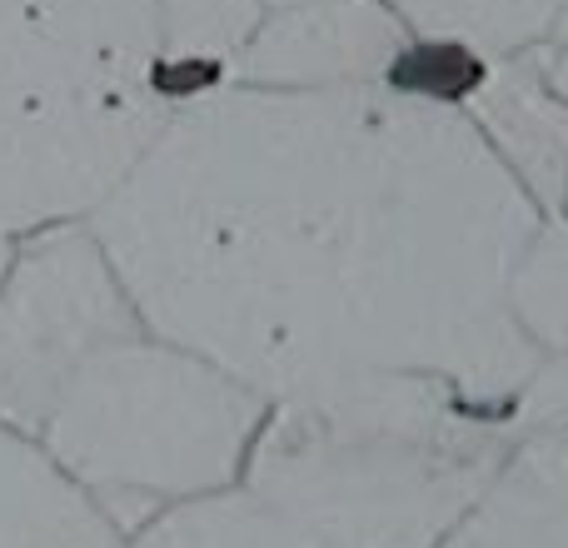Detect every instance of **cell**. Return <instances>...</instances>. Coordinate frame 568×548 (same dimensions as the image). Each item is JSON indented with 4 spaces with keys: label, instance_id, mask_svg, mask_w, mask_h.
<instances>
[{
    "label": "cell",
    "instance_id": "12",
    "mask_svg": "<svg viewBox=\"0 0 568 548\" xmlns=\"http://www.w3.org/2000/svg\"><path fill=\"white\" fill-rule=\"evenodd\" d=\"M414 40L464 55H529L549 40L559 0H379Z\"/></svg>",
    "mask_w": 568,
    "mask_h": 548
},
{
    "label": "cell",
    "instance_id": "7",
    "mask_svg": "<svg viewBox=\"0 0 568 548\" xmlns=\"http://www.w3.org/2000/svg\"><path fill=\"white\" fill-rule=\"evenodd\" d=\"M454 105L524 200L544 220L559 215L568 190V105L544 85L534 50L479 60Z\"/></svg>",
    "mask_w": 568,
    "mask_h": 548
},
{
    "label": "cell",
    "instance_id": "2",
    "mask_svg": "<svg viewBox=\"0 0 568 548\" xmlns=\"http://www.w3.org/2000/svg\"><path fill=\"white\" fill-rule=\"evenodd\" d=\"M519 439L514 409L414 369L265 404L240 484L324 548H444Z\"/></svg>",
    "mask_w": 568,
    "mask_h": 548
},
{
    "label": "cell",
    "instance_id": "15",
    "mask_svg": "<svg viewBox=\"0 0 568 548\" xmlns=\"http://www.w3.org/2000/svg\"><path fill=\"white\" fill-rule=\"evenodd\" d=\"M549 40H554V45H568V0H559V6H554V30H549Z\"/></svg>",
    "mask_w": 568,
    "mask_h": 548
},
{
    "label": "cell",
    "instance_id": "10",
    "mask_svg": "<svg viewBox=\"0 0 568 548\" xmlns=\"http://www.w3.org/2000/svg\"><path fill=\"white\" fill-rule=\"evenodd\" d=\"M110 519L30 434L0 424V548H115Z\"/></svg>",
    "mask_w": 568,
    "mask_h": 548
},
{
    "label": "cell",
    "instance_id": "18",
    "mask_svg": "<svg viewBox=\"0 0 568 548\" xmlns=\"http://www.w3.org/2000/svg\"><path fill=\"white\" fill-rule=\"evenodd\" d=\"M559 220H568V190H564V210H559Z\"/></svg>",
    "mask_w": 568,
    "mask_h": 548
},
{
    "label": "cell",
    "instance_id": "11",
    "mask_svg": "<svg viewBox=\"0 0 568 548\" xmlns=\"http://www.w3.org/2000/svg\"><path fill=\"white\" fill-rule=\"evenodd\" d=\"M115 548H324V544L314 534H304L275 504L250 494L245 484H225V489L155 509Z\"/></svg>",
    "mask_w": 568,
    "mask_h": 548
},
{
    "label": "cell",
    "instance_id": "14",
    "mask_svg": "<svg viewBox=\"0 0 568 548\" xmlns=\"http://www.w3.org/2000/svg\"><path fill=\"white\" fill-rule=\"evenodd\" d=\"M534 65H539L544 85H549L554 95L568 105V45H554V40H544V45L534 50Z\"/></svg>",
    "mask_w": 568,
    "mask_h": 548
},
{
    "label": "cell",
    "instance_id": "17",
    "mask_svg": "<svg viewBox=\"0 0 568 548\" xmlns=\"http://www.w3.org/2000/svg\"><path fill=\"white\" fill-rule=\"evenodd\" d=\"M265 10H280V6H300V0H260Z\"/></svg>",
    "mask_w": 568,
    "mask_h": 548
},
{
    "label": "cell",
    "instance_id": "13",
    "mask_svg": "<svg viewBox=\"0 0 568 548\" xmlns=\"http://www.w3.org/2000/svg\"><path fill=\"white\" fill-rule=\"evenodd\" d=\"M260 16V0H160L165 70L180 105L235 80L240 50L255 35Z\"/></svg>",
    "mask_w": 568,
    "mask_h": 548
},
{
    "label": "cell",
    "instance_id": "16",
    "mask_svg": "<svg viewBox=\"0 0 568 548\" xmlns=\"http://www.w3.org/2000/svg\"><path fill=\"white\" fill-rule=\"evenodd\" d=\"M10 250H16V235H6V230H0V274H6V265H10Z\"/></svg>",
    "mask_w": 568,
    "mask_h": 548
},
{
    "label": "cell",
    "instance_id": "9",
    "mask_svg": "<svg viewBox=\"0 0 568 548\" xmlns=\"http://www.w3.org/2000/svg\"><path fill=\"white\" fill-rule=\"evenodd\" d=\"M444 548H568V424L519 429Z\"/></svg>",
    "mask_w": 568,
    "mask_h": 548
},
{
    "label": "cell",
    "instance_id": "5",
    "mask_svg": "<svg viewBox=\"0 0 568 548\" xmlns=\"http://www.w3.org/2000/svg\"><path fill=\"white\" fill-rule=\"evenodd\" d=\"M145 329L85 220L16 235L0 274V424L30 434L105 344Z\"/></svg>",
    "mask_w": 568,
    "mask_h": 548
},
{
    "label": "cell",
    "instance_id": "1",
    "mask_svg": "<svg viewBox=\"0 0 568 548\" xmlns=\"http://www.w3.org/2000/svg\"><path fill=\"white\" fill-rule=\"evenodd\" d=\"M539 220L454 100L220 85L85 225L150 334L265 399L414 369L514 409L509 270Z\"/></svg>",
    "mask_w": 568,
    "mask_h": 548
},
{
    "label": "cell",
    "instance_id": "4",
    "mask_svg": "<svg viewBox=\"0 0 568 548\" xmlns=\"http://www.w3.org/2000/svg\"><path fill=\"white\" fill-rule=\"evenodd\" d=\"M265 404L205 354L135 329L65 384L36 444L125 539L165 504L240 484Z\"/></svg>",
    "mask_w": 568,
    "mask_h": 548
},
{
    "label": "cell",
    "instance_id": "6",
    "mask_svg": "<svg viewBox=\"0 0 568 548\" xmlns=\"http://www.w3.org/2000/svg\"><path fill=\"white\" fill-rule=\"evenodd\" d=\"M414 35L379 0H300L265 10L230 85L255 90H384Z\"/></svg>",
    "mask_w": 568,
    "mask_h": 548
},
{
    "label": "cell",
    "instance_id": "3",
    "mask_svg": "<svg viewBox=\"0 0 568 548\" xmlns=\"http://www.w3.org/2000/svg\"><path fill=\"white\" fill-rule=\"evenodd\" d=\"M175 110L160 0H0V230L90 220Z\"/></svg>",
    "mask_w": 568,
    "mask_h": 548
},
{
    "label": "cell",
    "instance_id": "8",
    "mask_svg": "<svg viewBox=\"0 0 568 548\" xmlns=\"http://www.w3.org/2000/svg\"><path fill=\"white\" fill-rule=\"evenodd\" d=\"M509 319L534 364L514 394L519 429L568 424V220H539L509 270Z\"/></svg>",
    "mask_w": 568,
    "mask_h": 548
}]
</instances>
